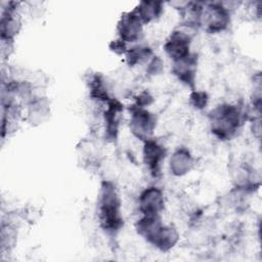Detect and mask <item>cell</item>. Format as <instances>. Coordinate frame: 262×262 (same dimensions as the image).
Segmentation results:
<instances>
[{
	"label": "cell",
	"mask_w": 262,
	"mask_h": 262,
	"mask_svg": "<svg viewBox=\"0 0 262 262\" xmlns=\"http://www.w3.org/2000/svg\"><path fill=\"white\" fill-rule=\"evenodd\" d=\"M111 48L117 53H123L125 52V43L123 40H117L113 42V46H111Z\"/></svg>",
	"instance_id": "cell-11"
},
{
	"label": "cell",
	"mask_w": 262,
	"mask_h": 262,
	"mask_svg": "<svg viewBox=\"0 0 262 262\" xmlns=\"http://www.w3.org/2000/svg\"><path fill=\"white\" fill-rule=\"evenodd\" d=\"M99 219L101 226L106 230H116L122 223L119 195L110 182L103 183L99 200Z\"/></svg>",
	"instance_id": "cell-1"
},
{
	"label": "cell",
	"mask_w": 262,
	"mask_h": 262,
	"mask_svg": "<svg viewBox=\"0 0 262 262\" xmlns=\"http://www.w3.org/2000/svg\"><path fill=\"white\" fill-rule=\"evenodd\" d=\"M208 8L209 9L206 13V15L208 16L206 18L208 23V28L212 32L224 29L228 23V13L225 8L216 4L210 5L208 6Z\"/></svg>",
	"instance_id": "cell-7"
},
{
	"label": "cell",
	"mask_w": 262,
	"mask_h": 262,
	"mask_svg": "<svg viewBox=\"0 0 262 262\" xmlns=\"http://www.w3.org/2000/svg\"><path fill=\"white\" fill-rule=\"evenodd\" d=\"M141 24L142 21L135 11L123 15L119 23V34L121 36V40L124 42H135L138 40L141 34Z\"/></svg>",
	"instance_id": "cell-4"
},
{
	"label": "cell",
	"mask_w": 262,
	"mask_h": 262,
	"mask_svg": "<svg viewBox=\"0 0 262 262\" xmlns=\"http://www.w3.org/2000/svg\"><path fill=\"white\" fill-rule=\"evenodd\" d=\"M164 207L162 192L156 187H149L140 196V210L147 216H156Z\"/></svg>",
	"instance_id": "cell-5"
},
{
	"label": "cell",
	"mask_w": 262,
	"mask_h": 262,
	"mask_svg": "<svg viewBox=\"0 0 262 262\" xmlns=\"http://www.w3.org/2000/svg\"><path fill=\"white\" fill-rule=\"evenodd\" d=\"M165 155L164 148L152 140H147L144 145V161L152 173L159 172L160 163Z\"/></svg>",
	"instance_id": "cell-8"
},
{
	"label": "cell",
	"mask_w": 262,
	"mask_h": 262,
	"mask_svg": "<svg viewBox=\"0 0 262 262\" xmlns=\"http://www.w3.org/2000/svg\"><path fill=\"white\" fill-rule=\"evenodd\" d=\"M241 115L233 105H222L213 114V131L220 137L230 136L238 127Z\"/></svg>",
	"instance_id": "cell-2"
},
{
	"label": "cell",
	"mask_w": 262,
	"mask_h": 262,
	"mask_svg": "<svg viewBox=\"0 0 262 262\" xmlns=\"http://www.w3.org/2000/svg\"><path fill=\"white\" fill-rule=\"evenodd\" d=\"M162 10L161 2H142L139 4L135 13L138 15L142 23H147L156 18Z\"/></svg>",
	"instance_id": "cell-9"
},
{
	"label": "cell",
	"mask_w": 262,
	"mask_h": 262,
	"mask_svg": "<svg viewBox=\"0 0 262 262\" xmlns=\"http://www.w3.org/2000/svg\"><path fill=\"white\" fill-rule=\"evenodd\" d=\"M190 38L184 32H173L165 45L166 52L176 61L189 55Z\"/></svg>",
	"instance_id": "cell-3"
},
{
	"label": "cell",
	"mask_w": 262,
	"mask_h": 262,
	"mask_svg": "<svg viewBox=\"0 0 262 262\" xmlns=\"http://www.w3.org/2000/svg\"><path fill=\"white\" fill-rule=\"evenodd\" d=\"M150 54V50L147 47H133L127 52V59L130 64H135L137 62H140L141 60L148 57Z\"/></svg>",
	"instance_id": "cell-10"
},
{
	"label": "cell",
	"mask_w": 262,
	"mask_h": 262,
	"mask_svg": "<svg viewBox=\"0 0 262 262\" xmlns=\"http://www.w3.org/2000/svg\"><path fill=\"white\" fill-rule=\"evenodd\" d=\"M155 126L154 117L146 111L137 108L133 112L132 116V128L135 134L142 138L152 132Z\"/></svg>",
	"instance_id": "cell-6"
}]
</instances>
